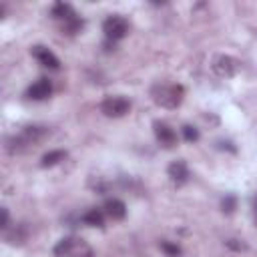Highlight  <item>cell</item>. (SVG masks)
Wrapping results in <instances>:
<instances>
[{"label": "cell", "mask_w": 257, "mask_h": 257, "mask_svg": "<svg viewBox=\"0 0 257 257\" xmlns=\"http://www.w3.org/2000/svg\"><path fill=\"white\" fill-rule=\"evenodd\" d=\"M50 135L48 126H42V124H28L24 126L18 135H14L10 141H8V151L10 153H22L30 147H36L38 143H42L46 137Z\"/></svg>", "instance_id": "obj_1"}, {"label": "cell", "mask_w": 257, "mask_h": 257, "mask_svg": "<svg viewBox=\"0 0 257 257\" xmlns=\"http://www.w3.org/2000/svg\"><path fill=\"white\" fill-rule=\"evenodd\" d=\"M153 100L163 106V108H177L183 102L185 88L181 84H155L153 90Z\"/></svg>", "instance_id": "obj_2"}, {"label": "cell", "mask_w": 257, "mask_h": 257, "mask_svg": "<svg viewBox=\"0 0 257 257\" xmlns=\"http://www.w3.org/2000/svg\"><path fill=\"white\" fill-rule=\"evenodd\" d=\"M100 110L108 118H120L131 110V100L124 98V96H118V94L116 96H106L100 102Z\"/></svg>", "instance_id": "obj_3"}, {"label": "cell", "mask_w": 257, "mask_h": 257, "mask_svg": "<svg viewBox=\"0 0 257 257\" xmlns=\"http://www.w3.org/2000/svg\"><path fill=\"white\" fill-rule=\"evenodd\" d=\"M102 32L110 40H120V38H124L128 34V22L120 14H112L102 22Z\"/></svg>", "instance_id": "obj_4"}, {"label": "cell", "mask_w": 257, "mask_h": 257, "mask_svg": "<svg viewBox=\"0 0 257 257\" xmlns=\"http://www.w3.org/2000/svg\"><path fill=\"white\" fill-rule=\"evenodd\" d=\"M211 68H213V72H215L217 76H221V78H229V76L237 74V70H239V62H237L233 56H229V54H219V56L213 58Z\"/></svg>", "instance_id": "obj_5"}, {"label": "cell", "mask_w": 257, "mask_h": 257, "mask_svg": "<svg viewBox=\"0 0 257 257\" xmlns=\"http://www.w3.org/2000/svg\"><path fill=\"white\" fill-rule=\"evenodd\" d=\"M84 247H86V245H84L82 241H78V239H74V237H64V239H60V241L54 245L52 253H54V257H76Z\"/></svg>", "instance_id": "obj_6"}, {"label": "cell", "mask_w": 257, "mask_h": 257, "mask_svg": "<svg viewBox=\"0 0 257 257\" xmlns=\"http://www.w3.org/2000/svg\"><path fill=\"white\" fill-rule=\"evenodd\" d=\"M153 131H155L157 141H159L165 149L177 147V133L173 131L171 124H167V122H163V120H155V122H153Z\"/></svg>", "instance_id": "obj_7"}, {"label": "cell", "mask_w": 257, "mask_h": 257, "mask_svg": "<svg viewBox=\"0 0 257 257\" xmlns=\"http://www.w3.org/2000/svg\"><path fill=\"white\" fill-rule=\"evenodd\" d=\"M30 54H32L42 66H46V68H52V70L60 68V60H58V56H56L50 48H46V46H42V44L32 46V48H30Z\"/></svg>", "instance_id": "obj_8"}, {"label": "cell", "mask_w": 257, "mask_h": 257, "mask_svg": "<svg viewBox=\"0 0 257 257\" xmlns=\"http://www.w3.org/2000/svg\"><path fill=\"white\" fill-rule=\"evenodd\" d=\"M50 94H52V84H50L48 78H40V80L32 82L28 86V90H26V96L32 98V100H44Z\"/></svg>", "instance_id": "obj_9"}, {"label": "cell", "mask_w": 257, "mask_h": 257, "mask_svg": "<svg viewBox=\"0 0 257 257\" xmlns=\"http://www.w3.org/2000/svg\"><path fill=\"white\" fill-rule=\"evenodd\" d=\"M167 173H169V179L173 181V183H177V185H183V183H187V179H189V167H187V163L185 161H173L171 165H169V169H167Z\"/></svg>", "instance_id": "obj_10"}, {"label": "cell", "mask_w": 257, "mask_h": 257, "mask_svg": "<svg viewBox=\"0 0 257 257\" xmlns=\"http://www.w3.org/2000/svg\"><path fill=\"white\" fill-rule=\"evenodd\" d=\"M104 213L112 219V221H120L126 217V205L120 199H108L104 203Z\"/></svg>", "instance_id": "obj_11"}, {"label": "cell", "mask_w": 257, "mask_h": 257, "mask_svg": "<svg viewBox=\"0 0 257 257\" xmlns=\"http://www.w3.org/2000/svg\"><path fill=\"white\" fill-rule=\"evenodd\" d=\"M64 159H66V151H62V149H52V151H48V153L42 155L40 167H42V169H48V167L58 165V163L64 161Z\"/></svg>", "instance_id": "obj_12"}, {"label": "cell", "mask_w": 257, "mask_h": 257, "mask_svg": "<svg viewBox=\"0 0 257 257\" xmlns=\"http://www.w3.org/2000/svg\"><path fill=\"white\" fill-rule=\"evenodd\" d=\"M50 14H52V18H56V20H64V22H66L68 18L76 16L74 10H72V6L66 4V2H56V4L50 8Z\"/></svg>", "instance_id": "obj_13"}, {"label": "cell", "mask_w": 257, "mask_h": 257, "mask_svg": "<svg viewBox=\"0 0 257 257\" xmlns=\"http://www.w3.org/2000/svg\"><path fill=\"white\" fill-rule=\"evenodd\" d=\"M82 221L84 225L88 227H102L104 225V215L100 209H88L84 215H82Z\"/></svg>", "instance_id": "obj_14"}, {"label": "cell", "mask_w": 257, "mask_h": 257, "mask_svg": "<svg viewBox=\"0 0 257 257\" xmlns=\"http://www.w3.org/2000/svg\"><path fill=\"white\" fill-rule=\"evenodd\" d=\"M159 249H161L167 257H181V255H183V249H181L177 243H171V241H161V243H159Z\"/></svg>", "instance_id": "obj_15"}, {"label": "cell", "mask_w": 257, "mask_h": 257, "mask_svg": "<svg viewBox=\"0 0 257 257\" xmlns=\"http://www.w3.org/2000/svg\"><path fill=\"white\" fill-rule=\"evenodd\" d=\"M82 26H84V22H82L80 18L72 16V18H68V20L64 22L62 30H64L66 34H76V32H80V30H82Z\"/></svg>", "instance_id": "obj_16"}, {"label": "cell", "mask_w": 257, "mask_h": 257, "mask_svg": "<svg viewBox=\"0 0 257 257\" xmlns=\"http://www.w3.org/2000/svg\"><path fill=\"white\" fill-rule=\"evenodd\" d=\"M26 237H28V233H26V229H24L22 225H18V227L14 229V233H12V235H10V233L6 235V239H8L10 243H16V245L24 243V241H26Z\"/></svg>", "instance_id": "obj_17"}, {"label": "cell", "mask_w": 257, "mask_h": 257, "mask_svg": "<svg viewBox=\"0 0 257 257\" xmlns=\"http://www.w3.org/2000/svg\"><path fill=\"white\" fill-rule=\"evenodd\" d=\"M183 137H185V141H189V143H197V141H199V131H197L195 126H191V124H185V126H183Z\"/></svg>", "instance_id": "obj_18"}, {"label": "cell", "mask_w": 257, "mask_h": 257, "mask_svg": "<svg viewBox=\"0 0 257 257\" xmlns=\"http://www.w3.org/2000/svg\"><path fill=\"white\" fill-rule=\"evenodd\" d=\"M235 205H237V201H235L233 195H227V197L223 199V203H221V207H223L225 213H233V211H235Z\"/></svg>", "instance_id": "obj_19"}, {"label": "cell", "mask_w": 257, "mask_h": 257, "mask_svg": "<svg viewBox=\"0 0 257 257\" xmlns=\"http://www.w3.org/2000/svg\"><path fill=\"white\" fill-rule=\"evenodd\" d=\"M225 245L231 247V249H235V251H245L247 249V245L245 243H239V239H229V241H225Z\"/></svg>", "instance_id": "obj_20"}, {"label": "cell", "mask_w": 257, "mask_h": 257, "mask_svg": "<svg viewBox=\"0 0 257 257\" xmlns=\"http://www.w3.org/2000/svg\"><path fill=\"white\" fill-rule=\"evenodd\" d=\"M2 229H8V209H2V223H0Z\"/></svg>", "instance_id": "obj_21"}, {"label": "cell", "mask_w": 257, "mask_h": 257, "mask_svg": "<svg viewBox=\"0 0 257 257\" xmlns=\"http://www.w3.org/2000/svg\"><path fill=\"white\" fill-rule=\"evenodd\" d=\"M255 221H257V201H255Z\"/></svg>", "instance_id": "obj_22"}]
</instances>
